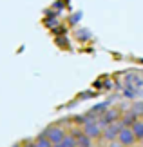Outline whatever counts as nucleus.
<instances>
[{
  "label": "nucleus",
  "instance_id": "nucleus-1",
  "mask_svg": "<svg viewBox=\"0 0 143 147\" xmlns=\"http://www.w3.org/2000/svg\"><path fill=\"white\" fill-rule=\"evenodd\" d=\"M42 134L51 140V144H62V142H64V138L67 136V129L60 127L58 123H51V125H47L42 131Z\"/></svg>",
  "mask_w": 143,
  "mask_h": 147
},
{
  "label": "nucleus",
  "instance_id": "nucleus-6",
  "mask_svg": "<svg viewBox=\"0 0 143 147\" xmlns=\"http://www.w3.org/2000/svg\"><path fill=\"white\" fill-rule=\"evenodd\" d=\"M120 120L123 122V125H125V127H132L134 123H136V122L140 120V118H138V116H136V115H134L132 111L129 109V111H125L123 115H122V118H120Z\"/></svg>",
  "mask_w": 143,
  "mask_h": 147
},
{
  "label": "nucleus",
  "instance_id": "nucleus-14",
  "mask_svg": "<svg viewBox=\"0 0 143 147\" xmlns=\"http://www.w3.org/2000/svg\"><path fill=\"white\" fill-rule=\"evenodd\" d=\"M24 147H35V140H24Z\"/></svg>",
  "mask_w": 143,
  "mask_h": 147
},
{
  "label": "nucleus",
  "instance_id": "nucleus-17",
  "mask_svg": "<svg viewBox=\"0 0 143 147\" xmlns=\"http://www.w3.org/2000/svg\"><path fill=\"white\" fill-rule=\"evenodd\" d=\"M130 147H140V145H130Z\"/></svg>",
  "mask_w": 143,
  "mask_h": 147
},
{
  "label": "nucleus",
  "instance_id": "nucleus-19",
  "mask_svg": "<svg viewBox=\"0 0 143 147\" xmlns=\"http://www.w3.org/2000/svg\"><path fill=\"white\" fill-rule=\"evenodd\" d=\"M141 120H143V116H141Z\"/></svg>",
  "mask_w": 143,
  "mask_h": 147
},
{
  "label": "nucleus",
  "instance_id": "nucleus-10",
  "mask_svg": "<svg viewBox=\"0 0 143 147\" xmlns=\"http://www.w3.org/2000/svg\"><path fill=\"white\" fill-rule=\"evenodd\" d=\"M76 144H78V147H93V145H94V140H93V138H89L87 134L83 133L82 136L76 140Z\"/></svg>",
  "mask_w": 143,
  "mask_h": 147
},
{
  "label": "nucleus",
  "instance_id": "nucleus-4",
  "mask_svg": "<svg viewBox=\"0 0 143 147\" xmlns=\"http://www.w3.org/2000/svg\"><path fill=\"white\" fill-rule=\"evenodd\" d=\"M103 129H105V127L100 123V120H94V122L87 123V125H83V133L87 134L89 138H93L94 142H96V140L101 138V133H103Z\"/></svg>",
  "mask_w": 143,
  "mask_h": 147
},
{
  "label": "nucleus",
  "instance_id": "nucleus-3",
  "mask_svg": "<svg viewBox=\"0 0 143 147\" xmlns=\"http://www.w3.org/2000/svg\"><path fill=\"white\" fill-rule=\"evenodd\" d=\"M122 115H123V111L120 109V107H109V109L105 111V115H101L98 120H100V123L103 127H107V125H111V123L118 122L120 118H122Z\"/></svg>",
  "mask_w": 143,
  "mask_h": 147
},
{
  "label": "nucleus",
  "instance_id": "nucleus-12",
  "mask_svg": "<svg viewBox=\"0 0 143 147\" xmlns=\"http://www.w3.org/2000/svg\"><path fill=\"white\" fill-rule=\"evenodd\" d=\"M62 144H64V147H78L76 138H74L73 134H69V133H67V136L64 138V142H62Z\"/></svg>",
  "mask_w": 143,
  "mask_h": 147
},
{
  "label": "nucleus",
  "instance_id": "nucleus-13",
  "mask_svg": "<svg viewBox=\"0 0 143 147\" xmlns=\"http://www.w3.org/2000/svg\"><path fill=\"white\" fill-rule=\"evenodd\" d=\"M105 147H125L122 142H118V140H114V142H109V144H105Z\"/></svg>",
  "mask_w": 143,
  "mask_h": 147
},
{
  "label": "nucleus",
  "instance_id": "nucleus-8",
  "mask_svg": "<svg viewBox=\"0 0 143 147\" xmlns=\"http://www.w3.org/2000/svg\"><path fill=\"white\" fill-rule=\"evenodd\" d=\"M130 129H132L134 136H136V140H138V144H140L141 140H143V120H141V118H140V120L136 122V123H134V125L130 127Z\"/></svg>",
  "mask_w": 143,
  "mask_h": 147
},
{
  "label": "nucleus",
  "instance_id": "nucleus-11",
  "mask_svg": "<svg viewBox=\"0 0 143 147\" xmlns=\"http://www.w3.org/2000/svg\"><path fill=\"white\" fill-rule=\"evenodd\" d=\"M130 111H132L138 118H141L143 116V102H134V104L130 105Z\"/></svg>",
  "mask_w": 143,
  "mask_h": 147
},
{
  "label": "nucleus",
  "instance_id": "nucleus-2",
  "mask_svg": "<svg viewBox=\"0 0 143 147\" xmlns=\"http://www.w3.org/2000/svg\"><path fill=\"white\" fill-rule=\"evenodd\" d=\"M122 129H125V125H123L122 120L114 122V123H111V125H107V127L103 129V133H101V138H100V140H103L105 144L114 142V140L118 138V134L122 133Z\"/></svg>",
  "mask_w": 143,
  "mask_h": 147
},
{
  "label": "nucleus",
  "instance_id": "nucleus-5",
  "mask_svg": "<svg viewBox=\"0 0 143 147\" xmlns=\"http://www.w3.org/2000/svg\"><path fill=\"white\" fill-rule=\"evenodd\" d=\"M118 142H122L125 147H130V145H136L138 144V140H136V136H134V133H132V129L130 127H125V129H122V133L118 134Z\"/></svg>",
  "mask_w": 143,
  "mask_h": 147
},
{
  "label": "nucleus",
  "instance_id": "nucleus-9",
  "mask_svg": "<svg viewBox=\"0 0 143 147\" xmlns=\"http://www.w3.org/2000/svg\"><path fill=\"white\" fill-rule=\"evenodd\" d=\"M54 144H51V140L47 136H44L42 133L38 134V136L35 138V147H53Z\"/></svg>",
  "mask_w": 143,
  "mask_h": 147
},
{
  "label": "nucleus",
  "instance_id": "nucleus-15",
  "mask_svg": "<svg viewBox=\"0 0 143 147\" xmlns=\"http://www.w3.org/2000/svg\"><path fill=\"white\" fill-rule=\"evenodd\" d=\"M11 147H24V142H16V144H13Z\"/></svg>",
  "mask_w": 143,
  "mask_h": 147
},
{
  "label": "nucleus",
  "instance_id": "nucleus-16",
  "mask_svg": "<svg viewBox=\"0 0 143 147\" xmlns=\"http://www.w3.org/2000/svg\"><path fill=\"white\" fill-rule=\"evenodd\" d=\"M53 147H64V144H54Z\"/></svg>",
  "mask_w": 143,
  "mask_h": 147
},
{
  "label": "nucleus",
  "instance_id": "nucleus-18",
  "mask_svg": "<svg viewBox=\"0 0 143 147\" xmlns=\"http://www.w3.org/2000/svg\"><path fill=\"white\" fill-rule=\"evenodd\" d=\"M140 144H141V147H143V140H141V142H140Z\"/></svg>",
  "mask_w": 143,
  "mask_h": 147
},
{
  "label": "nucleus",
  "instance_id": "nucleus-7",
  "mask_svg": "<svg viewBox=\"0 0 143 147\" xmlns=\"http://www.w3.org/2000/svg\"><path fill=\"white\" fill-rule=\"evenodd\" d=\"M109 107H111V104H109V102H103V104H100V105H93L87 113H91V115L96 116V118H100L101 115H105V111L109 109Z\"/></svg>",
  "mask_w": 143,
  "mask_h": 147
}]
</instances>
